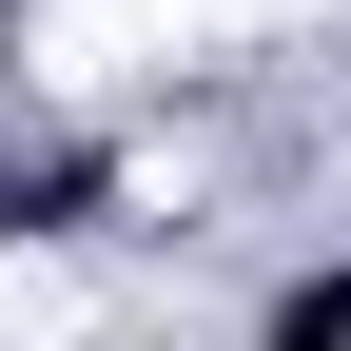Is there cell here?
<instances>
[{
  "label": "cell",
  "instance_id": "cell-1",
  "mask_svg": "<svg viewBox=\"0 0 351 351\" xmlns=\"http://www.w3.org/2000/svg\"><path fill=\"white\" fill-rule=\"evenodd\" d=\"M274 351H351V274H293L274 293Z\"/></svg>",
  "mask_w": 351,
  "mask_h": 351
}]
</instances>
